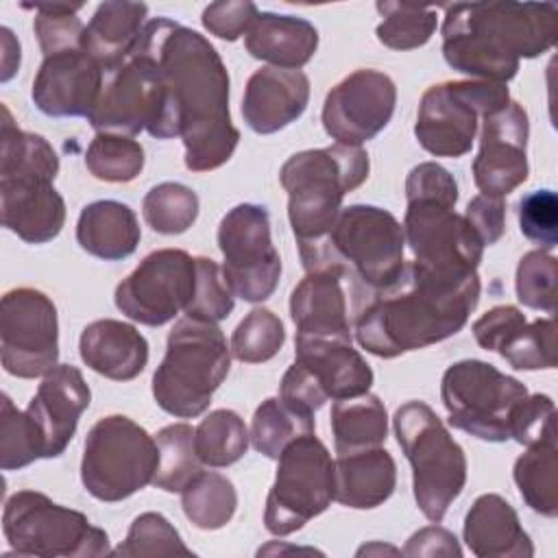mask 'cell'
Here are the masks:
<instances>
[{
	"label": "cell",
	"instance_id": "obj_1",
	"mask_svg": "<svg viewBox=\"0 0 558 558\" xmlns=\"http://www.w3.org/2000/svg\"><path fill=\"white\" fill-rule=\"evenodd\" d=\"M140 44L155 57L170 102V135L185 146V166L209 172L227 163L240 142L229 113V72L218 50L168 17L146 22Z\"/></svg>",
	"mask_w": 558,
	"mask_h": 558
},
{
	"label": "cell",
	"instance_id": "obj_2",
	"mask_svg": "<svg viewBox=\"0 0 558 558\" xmlns=\"http://www.w3.org/2000/svg\"><path fill=\"white\" fill-rule=\"evenodd\" d=\"M480 292L477 272H445L412 259L390 288L368 294L357 312L355 338L384 360L425 349L466 325Z\"/></svg>",
	"mask_w": 558,
	"mask_h": 558
},
{
	"label": "cell",
	"instance_id": "obj_3",
	"mask_svg": "<svg viewBox=\"0 0 558 558\" xmlns=\"http://www.w3.org/2000/svg\"><path fill=\"white\" fill-rule=\"evenodd\" d=\"M442 57L477 81L508 83L521 59H534L558 39L554 2H456L445 7Z\"/></svg>",
	"mask_w": 558,
	"mask_h": 558
},
{
	"label": "cell",
	"instance_id": "obj_4",
	"mask_svg": "<svg viewBox=\"0 0 558 558\" xmlns=\"http://www.w3.org/2000/svg\"><path fill=\"white\" fill-rule=\"evenodd\" d=\"M371 159L362 146L331 144L294 153L279 170L288 192V220L299 248L320 244L340 209L344 194L368 179Z\"/></svg>",
	"mask_w": 558,
	"mask_h": 558
},
{
	"label": "cell",
	"instance_id": "obj_5",
	"mask_svg": "<svg viewBox=\"0 0 558 558\" xmlns=\"http://www.w3.org/2000/svg\"><path fill=\"white\" fill-rule=\"evenodd\" d=\"M403 225L384 207H342L329 235L307 248H299L303 268L338 270L344 279H360L371 292L390 288L403 272Z\"/></svg>",
	"mask_w": 558,
	"mask_h": 558
},
{
	"label": "cell",
	"instance_id": "obj_6",
	"mask_svg": "<svg viewBox=\"0 0 558 558\" xmlns=\"http://www.w3.org/2000/svg\"><path fill=\"white\" fill-rule=\"evenodd\" d=\"M231 368V347L218 323L183 316L168 333L166 355L153 375L157 405L177 416H201Z\"/></svg>",
	"mask_w": 558,
	"mask_h": 558
},
{
	"label": "cell",
	"instance_id": "obj_7",
	"mask_svg": "<svg viewBox=\"0 0 558 558\" xmlns=\"http://www.w3.org/2000/svg\"><path fill=\"white\" fill-rule=\"evenodd\" d=\"M392 427L412 466L416 506L432 523H440L466 484L464 449L425 401L399 405Z\"/></svg>",
	"mask_w": 558,
	"mask_h": 558
},
{
	"label": "cell",
	"instance_id": "obj_8",
	"mask_svg": "<svg viewBox=\"0 0 558 558\" xmlns=\"http://www.w3.org/2000/svg\"><path fill=\"white\" fill-rule=\"evenodd\" d=\"M159 466L157 440L124 414L102 416L83 447L81 482L98 501H122L153 484Z\"/></svg>",
	"mask_w": 558,
	"mask_h": 558
},
{
	"label": "cell",
	"instance_id": "obj_9",
	"mask_svg": "<svg viewBox=\"0 0 558 558\" xmlns=\"http://www.w3.org/2000/svg\"><path fill=\"white\" fill-rule=\"evenodd\" d=\"M2 532L17 556L98 558L109 556V536L87 514L54 504L37 490L13 493L2 512Z\"/></svg>",
	"mask_w": 558,
	"mask_h": 558
},
{
	"label": "cell",
	"instance_id": "obj_10",
	"mask_svg": "<svg viewBox=\"0 0 558 558\" xmlns=\"http://www.w3.org/2000/svg\"><path fill=\"white\" fill-rule=\"evenodd\" d=\"M96 133L137 135L148 131L157 140H170V102L163 74L155 57L140 44L111 72L94 111L87 118Z\"/></svg>",
	"mask_w": 558,
	"mask_h": 558
},
{
	"label": "cell",
	"instance_id": "obj_11",
	"mask_svg": "<svg viewBox=\"0 0 558 558\" xmlns=\"http://www.w3.org/2000/svg\"><path fill=\"white\" fill-rule=\"evenodd\" d=\"M525 384L482 360H460L442 373L440 399L449 423L480 440L506 442Z\"/></svg>",
	"mask_w": 558,
	"mask_h": 558
},
{
	"label": "cell",
	"instance_id": "obj_12",
	"mask_svg": "<svg viewBox=\"0 0 558 558\" xmlns=\"http://www.w3.org/2000/svg\"><path fill=\"white\" fill-rule=\"evenodd\" d=\"M277 462L264 525L275 536H288L323 514L333 501V460L325 442L310 432L294 438Z\"/></svg>",
	"mask_w": 558,
	"mask_h": 558
},
{
	"label": "cell",
	"instance_id": "obj_13",
	"mask_svg": "<svg viewBox=\"0 0 558 558\" xmlns=\"http://www.w3.org/2000/svg\"><path fill=\"white\" fill-rule=\"evenodd\" d=\"M508 102L504 83L469 78L432 85L421 96L414 135L434 157H462L473 146L480 120Z\"/></svg>",
	"mask_w": 558,
	"mask_h": 558
},
{
	"label": "cell",
	"instance_id": "obj_14",
	"mask_svg": "<svg viewBox=\"0 0 558 558\" xmlns=\"http://www.w3.org/2000/svg\"><path fill=\"white\" fill-rule=\"evenodd\" d=\"M222 275L246 303L266 301L279 283L281 257L270 238V214L264 205L240 203L218 225Z\"/></svg>",
	"mask_w": 558,
	"mask_h": 558
},
{
	"label": "cell",
	"instance_id": "obj_15",
	"mask_svg": "<svg viewBox=\"0 0 558 558\" xmlns=\"http://www.w3.org/2000/svg\"><path fill=\"white\" fill-rule=\"evenodd\" d=\"M2 368L20 379L44 377L59 364V318L52 299L35 288L4 292L0 305Z\"/></svg>",
	"mask_w": 558,
	"mask_h": 558
},
{
	"label": "cell",
	"instance_id": "obj_16",
	"mask_svg": "<svg viewBox=\"0 0 558 558\" xmlns=\"http://www.w3.org/2000/svg\"><path fill=\"white\" fill-rule=\"evenodd\" d=\"M194 283L196 257L183 248H159L118 283L113 301L126 318L159 327L187 310Z\"/></svg>",
	"mask_w": 558,
	"mask_h": 558
},
{
	"label": "cell",
	"instance_id": "obj_17",
	"mask_svg": "<svg viewBox=\"0 0 558 558\" xmlns=\"http://www.w3.org/2000/svg\"><path fill=\"white\" fill-rule=\"evenodd\" d=\"M453 207L440 198H410L403 218L405 244H410L414 262L429 268L458 275L477 272L484 242Z\"/></svg>",
	"mask_w": 558,
	"mask_h": 558
},
{
	"label": "cell",
	"instance_id": "obj_18",
	"mask_svg": "<svg viewBox=\"0 0 558 558\" xmlns=\"http://www.w3.org/2000/svg\"><path fill=\"white\" fill-rule=\"evenodd\" d=\"M395 105V81L379 70L362 68L327 92L323 129L338 144L362 146L388 126Z\"/></svg>",
	"mask_w": 558,
	"mask_h": 558
},
{
	"label": "cell",
	"instance_id": "obj_19",
	"mask_svg": "<svg viewBox=\"0 0 558 558\" xmlns=\"http://www.w3.org/2000/svg\"><path fill=\"white\" fill-rule=\"evenodd\" d=\"M527 113L514 100L482 118L480 150L471 166L482 194L504 198L527 179Z\"/></svg>",
	"mask_w": 558,
	"mask_h": 558
},
{
	"label": "cell",
	"instance_id": "obj_20",
	"mask_svg": "<svg viewBox=\"0 0 558 558\" xmlns=\"http://www.w3.org/2000/svg\"><path fill=\"white\" fill-rule=\"evenodd\" d=\"M105 83V70L83 50L44 57L31 98L50 118H89Z\"/></svg>",
	"mask_w": 558,
	"mask_h": 558
},
{
	"label": "cell",
	"instance_id": "obj_21",
	"mask_svg": "<svg viewBox=\"0 0 558 558\" xmlns=\"http://www.w3.org/2000/svg\"><path fill=\"white\" fill-rule=\"evenodd\" d=\"M89 386L76 366L57 364L44 375L26 414L44 438L46 458H59L65 451L76 434L81 414L89 408Z\"/></svg>",
	"mask_w": 558,
	"mask_h": 558
},
{
	"label": "cell",
	"instance_id": "obj_22",
	"mask_svg": "<svg viewBox=\"0 0 558 558\" xmlns=\"http://www.w3.org/2000/svg\"><path fill=\"white\" fill-rule=\"evenodd\" d=\"M310 78L303 70L264 65L244 87L242 118L259 135H270L296 122L307 109Z\"/></svg>",
	"mask_w": 558,
	"mask_h": 558
},
{
	"label": "cell",
	"instance_id": "obj_23",
	"mask_svg": "<svg viewBox=\"0 0 558 558\" xmlns=\"http://www.w3.org/2000/svg\"><path fill=\"white\" fill-rule=\"evenodd\" d=\"M0 216L26 244H46L65 225V201L48 179L0 177Z\"/></svg>",
	"mask_w": 558,
	"mask_h": 558
},
{
	"label": "cell",
	"instance_id": "obj_24",
	"mask_svg": "<svg viewBox=\"0 0 558 558\" xmlns=\"http://www.w3.org/2000/svg\"><path fill=\"white\" fill-rule=\"evenodd\" d=\"M338 270L307 272L290 294V316L301 338L351 342V320Z\"/></svg>",
	"mask_w": 558,
	"mask_h": 558
},
{
	"label": "cell",
	"instance_id": "obj_25",
	"mask_svg": "<svg viewBox=\"0 0 558 558\" xmlns=\"http://www.w3.org/2000/svg\"><path fill=\"white\" fill-rule=\"evenodd\" d=\"M294 360L310 371L325 397L333 401L366 395L375 379L368 362L351 342L296 336Z\"/></svg>",
	"mask_w": 558,
	"mask_h": 558
},
{
	"label": "cell",
	"instance_id": "obj_26",
	"mask_svg": "<svg viewBox=\"0 0 558 558\" xmlns=\"http://www.w3.org/2000/svg\"><path fill=\"white\" fill-rule=\"evenodd\" d=\"M462 536L480 558H530L534 545L517 510L497 493L480 495L464 517Z\"/></svg>",
	"mask_w": 558,
	"mask_h": 558
},
{
	"label": "cell",
	"instance_id": "obj_27",
	"mask_svg": "<svg viewBox=\"0 0 558 558\" xmlns=\"http://www.w3.org/2000/svg\"><path fill=\"white\" fill-rule=\"evenodd\" d=\"M78 353L94 373L113 381H131L148 364L146 338L116 318L89 323L81 333Z\"/></svg>",
	"mask_w": 558,
	"mask_h": 558
},
{
	"label": "cell",
	"instance_id": "obj_28",
	"mask_svg": "<svg viewBox=\"0 0 558 558\" xmlns=\"http://www.w3.org/2000/svg\"><path fill=\"white\" fill-rule=\"evenodd\" d=\"M395 486L397 464L381 447L338 453L333 460V501L347 508H377L390 499Z\"/></svg>",
	"mask_w": 558,
	"mask_h": 558
},
{
	"label": "cell",
	"instance_id": "obj_29",
	"mask_svg": "<svg viewBox=\"0 0 558 558\" xmlns=\"http://www.w3.org/2000/svg\"><path fill=\"white\" fill-rule=\"evenodd\" d=\"M244 46L253 59L266 61L272 68L299 70L314 57L318 31L305 17L262 11L251 24Z\"/></svg>",
	"mask_w": 558,
	"mask_h": 558
},
{
	"label": "cell",
	"instance_id": "obj_30",
	"mask_svg": "<svg viewBox=\"0 0 558 558\" xmlns=\"http://www.w3.org/2000/svg\"><path fill=\"white\" fill-rule=\"evenodd\" d=\"M148 7L144 2L109 0L98 4L83 33V50L107 72L116 70L135 48Z\"/></svg>",
	"mask_w": 558,
	"mask_h": 558
},
{
	"label": "cell",
	"instance_id": "obj_31",
	"mask_svg": "<svg viewBox=\"0 0 558 558\" xmlns=\"http://www.w3.org/2000/svg\"><path fill=\"white\" fill-rule=\"evenodd\" d=\"M142 229L135 211L120 201H94L81 209L76 222L78 246L105 262H118L135 253Z\"/></svg>",
	"mask_w": 558,
	"mask_h": 558
},
{
	"label": "cell",
	"instance_id": "obj_32",
	"mask_svg": "<svg viewBox=\"0 0 558 558\" xmlns=\"http://www.w3.org/2000/svg\"><path fill=\"white\" fill-rule=\"evenodd\" d=\"M331 434L336 453L381 447L388 436V414L377 395L338 399L331 405Z\"/></svg>",
	"mask_w": 558,
	"mask_h": 558
},
{
	"label": "cell",
	"instance_id": "obj_33",
	"mask_svg": "<svg viewBox=\"0 0 558 558\" xmlns=\"http://www.w3.org/2000/svg\"><path fill=\"white\" fill-rule=\"evenodd\" d=\"M514 484L523 501L538 514L554 519L558 514V447L556 438L527 447L514 460Z\"/></svg>",
	"mask_w": 558,
	"mask_h": 558
},
{
	"label": "cell",
	"instance_id": "obj_34",
	"mask_svg": "<svg viewBox=\"0 0 558 558\" xmlns=\"http://www.w3.org/2000/svg\"><path fill=\"white\" fill-rule=\"evenodd\" d=\"M2 116L0 177H37L54 181L59 174V157L54 148L41 135L17 129L7 107H2Z\"/></svg>",
	"mask_w": 558,
	"mask_h": 558
},
{
	"label": "cell",
	"instance_id": "obj_35",
	"mask_svg": "<svg viewBox=\"0 0 558 558\" xmlns=\"http://www.w3.org/2000/svg\"><path fill=\"white\" fill-rule=\"evenodd\" d=\"M181 506L194 527L220 530L235 514L238 493L229 477L216 471H201L181 490Z\"/></svg>",
	"mask_w": 558,
	"mask_h": 558
},
{
	"label": "cell",
	"instance_id": "obj_36",
	"mask_svg": "<svg viewBox=\"0 0 558 558\" xmlns=\"http://www.w3.org/2000/svg\"><path fill=\"white\" fill-rule=\"evenodd\" d=\"M314 416L292 410L279 397H268L257 405L248 436L255 451L277 460L294 438L314 432Z\"/></svg>",
	"mask_w": 558,
	"mask_h": 558
},
{
	"label": "cell",
	"instance_id": "obj_37",
	"mask_svg": "<svg viewBox=\"0 0 558 558\" xmlns=\"http://www.w3.org/2000/svg\"><path fill=\"white\" fill-rule=\"evenodd\" d=\"M248 440L251 436L242 416L227 408L209 412L194 427V447L205 466H229L238 462L246 453Z\"/></svg>",
	"mask_w": 558,
	"mask_h": 558
},
{
	"label": "cell",
	"instance_id": "obj_38",
	"mask_svg": "<svg viewBox=\"0 0 558 558\" xmlns=\"http://www.w3.org/2000/svg\"><path fill=\"white\" fill-rule=\"evenodd\" d=\"M159 466L153 484L166 493H181L194 475L203 471L194 447V427L187 423H172L157 432Z\"/></svg>",
	"mask_w": 558,
	"mask_h": 558
},
{
	"label": "cell",
	"instance_id": "obj_39",
	"mask_svg": "<svg viewBox=\"0 0 558 558\" xmlns=\"http://www.w3.org/2000/svg\"><path fill=\"white\" fill-rule=\"evenodd\" d=\"M381 22L375 28L377 39L392 50H412L425 46L436 26H438V11L436 7H421L408 2H377L375 4Z\"/></svg>",
	"mask_w": 558,
	"mask_h": 558
},
{
	"label": "cell",
	"instance_id": "obj_40",
	"mask_svg": "<svg viewBox=\"0 0 558 558\" xmlns=\"http://www.w3.org/2000/svg\"><path fill=\"white\" fill-rule=\"evenodd\" d=\"M146 225L161 235L185 233L198 216V196L192 187L163 181L150 187L142 201Z\"/></svg>",
	"mask_w": 558,
	"mask_h": 558
},
{
	"label": "cell",
	"instance_id": "obj_41",
	"mask_svg": "<svg viewBox=\"0 0 558 558\" xmlns=\"http://www.w3.org/2000/svg\"><path fill=\"white\" fill-rule=\"evenodd\" d=\"M144 148L129 135L96 133L85 153V168L107 183H129L144 168Z\"/></svg>",
	"mask_w": 558,
	"mask_h": 558
},
{
	"label": "cell",
	"instance_id": "obj_42",
	"mask_svg": "<svg viewBox=\"0 0 558 558\" xmlns=\"http://www.w3.org/2000/svg\"><path fill=\"white\" fill-rule=\"evenodd\" d=\"M46 458L44 438L26 414L17 410L7 392L0 401V466L2 471H17L35 460Z\"/></svg>",
	"mask_w": 558,
	"mask_h": 558
},
{
	"label": "cell",
	"instance_id": "obj_43",
	"mask_svg": "<svg viewBox=\"0 0 558 558\" xmlns=\"http://www.w3.org/2000/svg\"><path fill=\"white\" fill-rule=\"evenodd\" d=\"M286 342V329L281 318L266 310L253 307L233 329L231 355L246 364H259L272 360Z\"/></svg>",
	"mask_w": 558,
	"mask_h": 558
},
{
	"label": "cell",
	"instance_id": "obj_44",
	"mask_svg": "<svg viewBox=\"0 0 558 558\" xmlns=\"http://www.w3.org/2000/svg\"><path fill=\"white\" fill-rule=\"evenodd\" d=\"M517 371H541L556 366V320L536 318L519 327L497 351Z\"/></svg>",
	"mask_w": 558,
	"mask_h": 558
},
{
	"label": "cell",
	"instance_id": "obj_45",
	"mask_svg": "<svg viewBox=\"0 0 558 558\" xmlns=\"http://www.w3.org/2000/svg\"><path fill=\"white\" fill-rule=\"evenodd\" d=\"M113 556H194V551L163 514L142 512L133 519L126 538L113 549Z\"/></svg>",
	"mask_w": 558,
	"mask_h": 558
},
{
	"label": "cell",
	"instance_id": "obj_46",
	"mask_svg": "<svg viewBox=\"0 0 558 558\" xmlns=\"http://www.w3.org/2000/svg\"><path fill=\"white\" fill-rule=\"evenodd\" d=\"M22 7L33 9L37 13L33 22V31L37 35L44 57L83 48L85 24L76 15L81 11V4L37 2V4H22Z\"/></svg>",
	"mask_w": 558,
	"mask_h": 558
},
{
	"label": "cell",
	"instance_id": "obj_47",
	"mask_svg": "<svg viewBox=\"0 0 558 558\" xmlns=\"http://www.w3.org/2000/svg\"><path fill=\"white\" fill-rule=\"evenodd\" d=\"M558 259L549 251H527L517 266L514 290L517 299L530 307L547 314L556 312Z\"/></svg>",
	"mask_w": 558,
	"mask_h": 558
},
{
	"label": "cell",
	"instance_id": "obj_48",
	"mask_svg": "<svg viewBox=\"0 0 558 558\" xmlns=\"http://www.w3.org/2000/svg\"><path fill=\"white\" fill-rule=\"evenodd\" d=\"M235 305V294L229 288L222 268L211 257H196V283L185 316L220 323Z\"/></svg>",
	"mask_w": 558,
	"mask_h": 558
},
{
	"label": "cell",
	"instance_id": "obj_49",
	"mask_svg": "<svg viewBox=\"0 0 558 558\" xmlns=\"http://www.w3.org/2000/svg\"><path fill=\"white\" fill-rule=\"evenodd\" d=\"M519 229L541 251L558 244V198L554 190H534L519 201Z\"/></svg>",
	"mask_w": 558,
	"mask_h": 558
},
{
	"label": "cell",
	"instance_id": "obj_50",
	"mask_svg": "<svg viewBox=\"0 0 558 558\" xmlns=\"http://www.w3.org/2000/svg\"><path fill=\"white\" fill-rule=\"evenodd\" d=\"M556 405L547 395H527L519 401L510 421V438L519 445H534L541 440L556 438Z\"/></svg>",
	"mask_w": 558,
	"mask_h": 558
},
{
	"label": "cell",
	"instance_id": "obj_51",
	"mask_svg": "<svg viewBox=\"0 0 558 558\" xmlns=\"http://www.w3.org/2000/svg\"><path fill=\"white\" fill-rule=\"evenodd\" d=\"M257 13V4L251 0H220L205 7L201 22L211 35L235 41L248 33Z\"/></svg>",
	"mask_w": 558,
	"mask_h": 558
},
{
	"label": "cell",
	"instance_id": "obj_52",
	"mask_svg": "<svg viewBox=\"0 0 558 558\" xmlns=\"http://www.w3.org/2000/svg\"><path fill=\"white\" fill-rule=\"evenodd\" d=\"M527 323L525 314L514 307V305H497L493 310H488L486 314H482L475 323H473V336L475 342L486 349V351H499L501 344L519 329Z\"/></svg>",
	"mask_w": 558,
	"mask_h": 558
},
{
	"label": "cell",
	"instance_id": "obj_53",
	"mask_svg": "<svg viewBox=\"0 0 558 558\" xmlns=\"http://www.w3.org/2000/svg\"><path fill=\"white\" fill-rule=\"evenodd\" d=\"M279 399L290 405L296 412L314 416L318 408L327 401L325 392L316 384V379L310 375V371L294 360V364L288 366V371L281 377L279 384Z\"/></svg>",
	"mask_w": 558,
	"mask_h": 558
},
{
	"label": "cell",
	"instance_id": "obj_54",
	"mask_svg": "<svg viewBox=\"0 0 558 558\" xmlns=\"http://www.w3.org/2000/svg\"><path fill=\"white\" fill-rule=\"evenodd\" d=\"M462 216L475 229L484 246L499 242V238L506 231V203L499 196H488V194L473 196Z\"/></svg>",
	"mask_w": 558,
	"mask_h": 558
},
{
	"label": "cell",
	"instance_id": "obj_55",
	"mask_svg": "<svg viewBox=\"0 0 558 558\" xmlns=\"http://www.w3.org/2000/svg\"><path fill=\"white\" fill-rule=\"evenodd\" d=\"M403 554L412 556V558H416V556H429V558L432 556H462V549H460L453 532H449L440 525H427L408 538Z\"/></svg>",
	"mask_w": 558,
	"mask_h": 558
},
{
	"label": "cell",
	"instance_id": "obj_56",
	"mask_svg": "<svg viewBox=\"0 0 558 558\" xmlns=\"http://www.w3.org/2000/svg\"><path fill=\"white\" fill-rule=\"evenodd\" d=\"M2 72L0 81L7 83L20 68V41L13 37L11 28L2 26Z\"/></svg>",
	"mask_w": 558,
	"mask_h": 558
}]
</instances>
